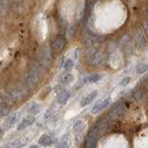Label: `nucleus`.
Returning a JSON list of instances; mask_svg holds the SVG:
<instances>
[{"instance_id": "5701e85b", "label": "nucleus", "mask_w": 148, "mask_h": 148, "mask_svg": "<svg viewBox=\"0 0 148 148\" xmlns=\"http://www.w3.org/2000/svg\"><path fill=\"white\" fill-rule=\"evenodd\" d=\"M73 65H74V62L72 61V59L68 58V59L65 60V62L63 64V68L65 69H71L73 67Z\"/></svg>"}, {"instance_id": "b1692460", "label": "nucleus", "mask_w": 148, "mask_h": 148, "mask_svg": "<svg viewBox=\"0 0 148 148\" xmlns=\"http://www.w3.org/2000/svg\"><path fill=\"white\" fill-rule=\"evenodd\" d=\"M133 97L135 98L136 100H140L142 97H143V92L141 90H135L133 92Z\"/></svg>"}, {"instance_id": "6ab92c4d", "label": "nucleus", "mask_w": 148, "mask_h": 148, "mask_svg": "<svg viewBox=\"0 0 148 148\" xmlns=\"http://www.w3.org/2000/svg\"><path fill=\"white\" fill-rule=\"evenodd\" d=\"M101 78H102V76L99 75V74H92V75H89L84 79V82H88V83H94V82L100 81Z\"/></svg>"}, {"instance_id": "412c9836", "label": "nucleus", "mask_w": 148, "mask_h": 148, "mask_svg": "<svg viewBox=\"0 0 148 148\" xmlns=\"http://www.w3.org/2000/svg\"><path fill=\"white\" fill-rule=\"evenodd\" d=\"M83 122L82 121V120H78V121L73 125V132H75V133H78V132H80L81 131H82V129H83Z\"/></svg>"}, {"instance_id": "2eb2a0df", "label": "nucleus", "mask_w": 148, "mask_h": 148, "mask_svg": "<svg viewBox=\"0 0 148 148\" xmlns=\"http://www.w3.org/2000/svg\"><path fill=\"white\" fill-rule=\"evenodd\" d=\"M41 110V106L36 103V102H31V103L28 105V112L31 114H37L39 113Z\"/></svg>"}, {"instance_id": "7ed1b4c3", "label": "nucleus", "mask_w": 148, "mask_h": 148, "mask_svg": "<svg viewBox=\"0 0 148 148\" xmlns=\"http://www.w3.org/2000/svg\"><path fill=\"white\" fill-rule=\"evenodd\" d=\"M39 81V74H38V69L37 68L32 67L30 69L29 72H28L27 76L25 78V83L28 87H32L34 86Z\"/></svg>"}, {"instance_id": "39448f33", "label": "nucleus", "mask_w": 148, "mask_h": 148, "mask_svg": "<svg viewBox=\"0 0 148 148\" xmlns=\"http://www.w3.org/2000/svg\"><path fill=\"white\" fill-rule=\"evenodd\" d=\"M106 55L101 52H92L88 57V61H89L90 64L94 65V66H97V65L104 63L106 61Z\"/></svg>"}, {"instance_id": "aec40b11", "label": "nucleus", "mask_w": 148, "mask_h": 148, "mask_svg": "<svg viewBox=\"0 0 148 148\" xmlns=\"http://www.w3.org/2000/svg\"><path fill=\"white\" fill-rule=\"evenodd\" d=\"M69 143V138L68 135H65L61 138V140L58 142V148H68Z\"/></svg>"}, {"instance_id": "f8f14e48", "label": "nucleus", "mask_w": 148, "mask_h": 148, "mask_svg": "<svg viewBox=\"0 0 148 148\" xmlns=\"http://www.w3.org/2000/svg\"><path fill=\"white\" fill-rule=\"evenodd\" d=\"M18 119H20V113L13 114V115L10 116V117H8L6 120H5L4 126L6 127V128H10L15 123H17V121H18Z\"/></svg>"}, {"instance_id": "f3484780", "label": "nucleus", "mask_w": 148, "mask_h": 148, "mask_svg": "<svg viewBox=\"0 0 148 148\" xmlns=\"http://www.w3.org/2000/svg\"><path fill=\"white\" fill-rule=\"evenodd\" d=\"M74 80V76L72 75L71 73H66V74H63L60 78V81H61L62 83L64 84H69L71 83Z\"/></svg>"}, {"instance_id": "393cba45", "label": "nucleus", "mask_w": 148, "mask_h": 148, "mask_svg": "<svg viewBox=\"0 0 148 148\" xmlns=\"http://www.w3.org/2000/svg\"><path fill=\"white\" fill-rule=\"evenodd\" d=\"M50 91H51V87H50V86H48V87L45 88L44 91H42L41 95H40L42 98H45V97H46V95H47L49 94Z\"/></svg>"}, {"instance_id": "dca6fc26", "label": "nucleus", "mask_w": 148, "mask_h": 148, "mask_svg": "<svg viewBox=\"0 0 148 148\" xmlns=\"http://www.w3.org/2000/svg\"><path fill=\"white\" fill-rule=\"evenodd\" d=\"M108 122H106V120L105 119H100L98 122H97V126H96V129L97 131L100 132H105L106 131V129H108Z\"/></svg>"}, {"instance_id": "f03ea898", "label": "nucleus", "mask_w": 148, "mask_h": 148, "mask_svg": "<svg viewBox=\"0 0 148 148\" xmlns=\"http://www.w3.org/2000/svg\"><path fill=\"white\" fill-rule=\"evenodd\" d=\"M98 131L95 128H92L89 132L85 139L84 146L85 148H95L97 140H98Z\"/></svg>"}, {"instance_id": "9b49d317", "label": "nucleus", "mask_w": 148, "mask_h": 148, "mask_svg": "<svg viewBox=\"0 0 148 148\" xmlns=\"http://www.w3.org/2000/svg\"><path fill=\"white\" fill-rule=\"evenodd\" d=\"M65 46V40L62 37H57L52 43V49L55 52L59 53Z\"/></svg>"}, {"instance_id": "20e7f679", "label": "nucleus", "mask_w": 148, "mask_h": 148, "mask_svg": "<svg viewBox=\"0 0 148 148\" xmlns=\"http://www.w3.org/2000/svg\"><path fill=\"white\" fill-rule=\"evenodd\" d=\"M126 112V106L124 105H118L114 106V108L109 111L108 113V119L109 120H117Z\"/></svg>"}, {"instance_id": "ddd939ff", "label": "nucleus", "mask_w": 148, "mask_h": 148, "mask_svg": "<svg viewBox=\"0 0 148 148\" xmlns=\"http://www.w3.org/2000/svg\"><path fill=\"white\" fill-rule=\"evenodd\" d=\"M69 98H71V92H69V91H67V90L59 92V94L58 95V96H57L58 102L59 104H61V105L66 104Z\"/></svg>"}, {"instance_id": "a211bd4d", "label": "nucleus", "mask_w": 148, "mask_h": 148, "mask_svg": "<svg viewBox=\"0 0 148 148\" xmlns=\"http://www.w3.org/2000/svg\"><path fill=\"white\" fill-rule=\"evenodd\" d=\"M135 71L138 74H143L145 73V71H148V64L147 63H143V62H141V63H138L136 65V69Z\"/></svg>"}, {"instance_id": "4468645a", "label": "nucleus", "mask_w": 148, "mask_h": 148, "mask_svg": "<svg viewBox=\"0 0 148 148\" xmlns=\"http://www.w3.org/2000/svg\"><path fill=\"white\" fill-rule=\"evenodd\" d=\"M38 143H40L41 145L49 146V145H51L54 143V139H53V137L47 135V134H44V135H42L39 138Z\"/></svg>"}, {"instance_id": "f257e3e1", "label": "nucleus", "mask_w": 148, "mask_h": 148, "mask_svg": "<svg viewBox=\"0 0 148 148\" xmlns=\"http://www.w3.org/2000/svg\"><path fill=\"white\" fill-rule=\"evenodd\" d=\"M40 61L44 67L49 68L52 64V56H51V49L48 45H44L40 52Z\"/></svg>"}, {"instance_id": "bb28decb", "label": "nucleus", "mask_w": 148, "mask_h": 148, "mask_svg": "<svg viewBox=\"0 0 148 148\" xmlns=\"http://www.w3.org/2000/svg\"><path fill=\"white\" fill-rule=\"evenodd\" d=\"M143 31H145V34L146 37L148 38V21L145 23V27H143Z\"/></svg>"}, {"instance_id": "9d476101", "label": "nucleus", "mask_w": 148, "mask_h": 148, "mask_svg": "<svg viewBox=\"0 0 148 148\" xmlns=\"http://www.w3.org/2000/svg\"><path fill=\"white\" fill-rule=\"evenodd\" d=\"M97 94H98V92H97V91H92V92H90V94H88L86 96H84L82 98V100L81 101V103H80V106H82V108H84V106L90 105L92 102L95 99Z\"/></svg>"}, {"instance_id": "6e6552de", "label": "nucleus", "mask_w": 148, "mask_h": 148, "mask_svg": "<svg viewBox=\"0 0 148 148\" xmlns=\"http://www.w3.org/2000/svg\"><path fill=\"white\" fill-rule=\"evenodd\" d=\"M29 143V138L26 136H22L10 142L8 145V148H21L25 146Z\"/></svg>"}, {"instance_id": "423d86ee", "label": "nucleus", "mask_w": 148, "mask_h": 148, "mask_svg": "<svg viewBox=\"0 0 148 148\" xmlns=\"http://www.w3.org/2000/svg\"><path fill=\"white\" fill-rule=\"evenodd\" d=\"M25 95H26L25 91L21 89V88H18V87L12 88V89L8 92L9 99L13 102H17L21 99H23L25 97Z\"/></svg>"}, {"instance_id": "1a4fd4ad", "label": "nucleus", "mask_w": 148, "mask_h": 148, "mask_svg": "<svg viewBox=\"0 0 148 148\" xmlns=\"http://www.w3.org/2000/svg\"><path fill=\"white\" fill-rule=\"evenodd\" d=\"M35 121V118L34 116H29V117H26L23 119L18 124L17 126V130L18 131H21V130H24L26 128H28L31 125H32Z\"/></svg>"}, {"instance_id": "cd10ccee", "label": "nucleus", "mask_w": 148, "mask_h": 148, "mask_svg": "<svg viewBox=\"0 0 148 148\" xmlns=\"http://www.w3.org/2000/svg\"><path fill=\"white\" fill-rule=\"evenodd\" d=\"M30 148H40L39 146H37V145H32Z\"/></svg>"}, {"instance_id": "a878e982", "label": "nucleus", "mask_w": 148, "mask_h": 148, "mask_svg": "<svg viewBox=\"0 0 148 148\" xmlns=\"http://www.w3.org/2000/svg\"><path fill=\"white\" fill-rule=\"evenodd\" d=\"M130 82H131V78H130V77H125L124 79H122V81L119 82V85L124 87V86L128 85L129 83H130Z\"/></svg>"}, {"instance_id": "4be33fe9", "label": "nucleus", "mask_w": 148, "mask_h": 148, "mask_svg": "<svg viewBox=\"0 0 148 148\" xmlns=\"http://www.w3.org/2000/svg\"><path fill=\"white\" fill-rule=\"evenodd\" d=\"M9 111H10L9 106H8L7 104H5L4 102H2V104H1V116H5V115L8 114Z\"/></svg>"}, {"instance_id": "0eeeda50", "label": "nucleus", "mask_w": 148, "mask_h": 148, "mask_svg": "<svg viewBox=\"0 0 148 148\" xmlns=\"http://www.w3.org/2000/svg\"><path fill=\"white\" fill-rule=\"evenodd\" d=\"M111 102V98L108 96V97H106V98L102 99L100 101H98L97 103L94 106V108H92V114H97L99 113L100 111H102L104 108H106V106H108Z\"/></svg>"}]
</instances>
